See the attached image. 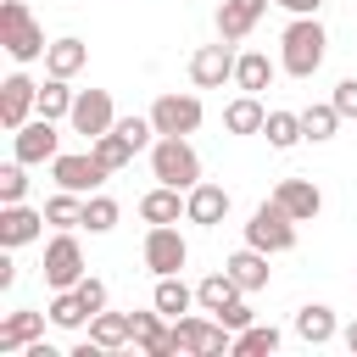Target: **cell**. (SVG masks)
Listing matches in <instances>:
<instances>
[{
    "instance_id": "1",
    "label": "cell",
    "mask_w": 357,
    "mask_h": 357,
    "mask_svg": "<svg viewBox=\"0 0 357 357\" xmlns=\"http://www.w3.org/2000/svg\"><path fill=\"white\" fill-rule=\"evenodd\" d=\"M284 50H279V67L290 73V78H312L318 67H324V50H329V33H324V22L318 17H296L290 28H284V39H279Z\"/></svg>"
},
{
    "instance_id": "2",
    "label": "cell",
    "mask_w": 357,
    "mask_h": 357,
    "mask_svg": "<svg viewBox=\"0 0 357 357\" xmlns=\"http://www.w3.org/2000/svg\"><path fill=\"white\" fill-rule=\"evenodd\" d=\"M151 173L156 184H173V190H195L201 184V156L184 134H156L151 145Z\"/></svg>"
},
{
    "instance_id": "3",
    "label": "cell",
    "mask_w": 357,
    "mask_h": 357,
    "mask_svg": "<svg viewBox=\"0 0 357 357\" xmlns=\"http://www.w3.org/2000/svg\"><path fill=\"white\" fill-rule=\"evenodd\" d=\"M0 45L11 61H39L50 45H45V28L33 22V11L22 0H0Z\"/></svg>"
},
{
    "instance_id": "4",
    "label": "cell",
    "mask_w": 357,
    "mask_h": 357,
    "mask_svg": "<svg viewBox=\"0 0 357 357\" xmlns=\"http://www.w3.org/2000/svg\"><path fill=\"white\" fill-rule=\"evenodd\" d=\"M245 245H257V251H268V257L290 251V245H296V218H290L279 201H262V206L251 212V223H245Z\"/></svg>"
},
{
    "instance_id": "5",
    "label": "cell",
    "mask_w": 357,
    "mask_h": 357,
    "mask_svg": "<svg viewBox=\"0 0 357 357\" xmlns=\"http://www.w3.org/2000/svg\"><path fill=\"white\" fill-rule=\"evenodd\" d=\"M173 335H178V351H190V357H223V351H234V329L223 318H173Z\"/></svg>"
},
{
    "instance_id": "6",
    "label": "cell",
    "mask_w": 357,
    "mask_h": 357,
    "mask_svg": "<svg viewBox=\"0 0 357 357\" xmlns=\"http://www.w3.org/2000/svg\"><path fill=\"white\" fill-rule=\"evenodd\" d=\"M11 156H17V162H28V167H33V162H56V156H61L56 117H39V112H33V117L11 134Z\"/></svg>"
},
{
    "instance_id": "7",
    "label": "cell",
    "mask_w": 357,
    "mask_h": 357,
    "mask_svg": "<svg viewBox=\"0 0 357 357\" xmlns=\"http://www.w3.org/2000/svg\"><path fill=\"white\" fill-rule=\"evenodd\" d=\"M50 178H56V190H73V195H95V190H100L112 173L95 162V151H84V156H78V151H61V156L50 162Z\"/></svg>"
},
{
    "instance_id": "8",
    "label": "cell",
    "mask_w": 357,
    "mask_h": 357,
    "mask_svg": "<svg viewBox=\"0 0 357 357\" xmlns=\"http://www.w3.org/2000/svg\"><path fill=\"white\" fill-rule=\"evenodd\" d=\"M84 273H89V268H84V245L73 240V229H61V234L45 245V284H50V290H73Z\"/></svg>"
},
{
    "instance_id": "9",
    "label": "cell",
    "mask_w": 357,
    "mask_h": 357,
    "mask_svg": "<svg viewBox=\"0 0 357 357\" xmlns=\"http://www.w3.org/2000/svg\"><path fill=\"white\" fill-rule=\"evenodd\" d=\"M33 112H39V84H33L28 73H11V78L0 84V128L17 134Z\"/></svg>"
},
{
    "instance_id": "10",
    "label": "cell",
    "mask_w": 357,
    "mask_h": 357,
    "mask_svg": "<svg viewBox=\"0 0 357 357\" xmlns=\"http://www.w3.org/2000/svg\"><path fill=\"white\" fill-rule=\"evenodd\" d=\"M190 262V245H184V234L173 229V223H151V234H145V268L162 279V273H178Z\"/></svg>"
},
{
    "instance_id": "11",
    "label": "cell",
    "mask_w": 357,
    "mask_h": 357,
    "mask_svg": "<svg viewBox=\"0 0 357 357\" xmlns=\"http://www.w3.org/2000/svg\"><path fill=\"white\" fill-rule=\"evenodd\" d=\"M234 45L229 39H218V45H201L195 56H190V78H195V89H223L229 78H234Z\"/></svg>"
},
{
    "instance_id": "12",
    "label": "cell",
    "mask_w": 357,
    "mask_h": 357,
    "mask_svg": "<svg viewBox=\"0 0 357 357\" xmlns=\"http://www.w3.org/2000/svg\"><path fill=\"white\" fill-rule=\"evenodd\" d=\"M73 134H84V139H95V134H106L112 123H117V112H112V95L106 89H78V100H73Z\"/></svg>"
},
{
    "instance_id": "13",
    "label": "cell",
    "mask_w": 357,
    "mask_h": 357,
    "mask_svg": "<svg viewBox=\"0 0 357 357\" xmlns=\"http://www.w3.org/2000/svg\"><path fill=\"white\" fill-rule=\"evenodd\" d=\"M151 123H156V134H195L201 128V100L195 95H156Z\"/></svg>"
},
{
    "instance_id": "14",
    "label": "cell",
    "mask_w": 357,
    "mask_h": 357,
    "mask_svg": "<svg viewBox=\"0 0 357 357\" xmlns=\"http://www.w3.org/2000/svg\"><path fill=\"white\" fill-rule=\"evenodd\" d=\"M128 324H134V346H139L145 357H173V351H178V335H173V324H167V312H162V307L134 312Z\"/></svg>"
},
{
    "instance_id": "15",
    "label": "cell",
    "mask_w": 357,
    "mask_h": 357,
    "mask_svg": "<svg viewBox=\"0 0 357 357\" xmlns=\"http://www.w3.org/2000/svg\"><path fill=\"white\" fill-rule=\"evenodd\" d=\"M184 218H190V223H201V229H218V223L229 218V190L201 178L195 190H184Z\"/></svg>"
},
{
    "instance_id": "16",
    "label": "cell",
    "mask_w": 357,
    "mask_h": 357,
    "mask_svg": "<svg viewBox=\"0 0 357 357\" xmlns=\"http://www.w3.org/2000/svg\"><path fill=\"white\" fill-rule=\"evenodd\" d=\"M273 201L296 218V223H312L318 212H324V190L312 184V178H279V190H273Z\"/></svg>"
},
{
    "instance_id": "17",
    "label": "cell",
    "mask_w": 357,
    "mask_h": 357,
    "mask_svg": "<svg viewBox=\"0 0 357 357\" xmlns=\"http://www.w3.org/2000/svg\"><path fill=\"white\" fill-rule=\"evenodd\" d=\"M45 223H50L45 212H33V206L11 201V206H0V245H6V251H17V245H28V240H39V229H45Z\"/></svg>"
},
{
    "instance_id": "18",
    "label": "cell",
    "mask_w": 357,
    "mask_h": 357,
    "mask_svg": "<svg viewBox=\"0 0 357 357\" xmlns=\"http://www.w3.org/2000/svg\"><path fill=\"white\" fill-rule=\"evenodd\" d=\"M273 0H223L218 6V39H229V45H240L257 22H262V11H268Z\"/></svg>"
},
{
    "instance_id": "19",
    "label": "cell",
    "mask_w": 357,
    "mask_h": 357,
    "mask_svg": "<svg viewBox=\"0 0 357 357\" xmlns=\"http://www.w3.org/2000/svg\"><path fill=\"white\" fill-rule=\"evenodd\" d=\"M240 296H245V290H240V279H234L229 268H223V273H206V279L195 284V301H201V312H212V318H223Z\"/></svg>"
},
{
    "instance_id": "20",
    "label": "cell",
    "mask_w": 357,
    "mask_h": 357,
    "mask_svg": "<svg viewBox=\"0 0 357 357\" xmlns=\"http://www.w3.org/2000/svg\"><path fill=\"white\" fill-rule=\"evenodd\" d=\"M262 123H268V106H262V95H234L229 106H223V128L229 134H262Z\"/></svg>"
},
{
    "instance_id": "21",
    "label": "cell",
    "mask_w": 357,
    "mask_h": 357,
    "mask_svg": "<svg viewBox=\"0 0 357 357\" xmlns=\"http://www.w3.org/2000/svg\"><path fill=\"white\" fill-rule=\"evenodd\" d=\"M45 335V312H28V307H17L6 324H0V357H11V351H22L28 340H39Z\"/></svg>"
},
{
    "instance_id": "22",
    "label": "cell",
    "mask_w": 357,
    "mask_h": 357,
    "mask_svg": "<svg viewBox=\"0 0 357 357\" xmlns=\"http://www.w3.org/2000/svg\"><path fill=\"white\" fill-rule=\"evenodd\" d=\"M84 61H89V45L84 39H50V50H45V73L50 78H73V73H84Z\"/></svg>"
},
{
    "instance_id": "23",
    "label": "cell",
    "mask_w": 357,
    "mask_h": 357,
    "mask_svg": "<svg viewBox=\"0 0 357 357\" xmlns=\"http://www.w3.org/2000/svg\"><path fill=\"white\" fill-rule=\"evenodd\" d=\"M296 335H301L307 346H329V340L340 335V324H335V312H329L324 301H307V307L296 312Z\"/></svg>"
},
{
    "instance_id": "24",
    "label": "cell",
    "mask_w": 357,
    "mask_h": 357,
    "mask_svg": "<svg viewBox=\"0 0 357 357\" xmlns=\"http://www.w3.org/2000/svg\"><path fill=\"white\" fill-rule=\"evenodd\" d=\"M151 307H162L167 318H184V312H190V307H201V301H195V290H190L178 273H162V279H156V290H151Z\"/></svg>"
},
{
    "instance_id": "25",
    "label": "cell",
    "mask_w": 357,
    "mask_h": 357,
    "mask_svg": "<svg viewBox=\"0 0 357 357\" xmlns=\"http://www.w3.org/2000/svg\"><path fill=\"white\" fill-rule=\"evenodd\" d=\"M234 279H240V290H268V251H257V245H245V251H234L229 262H223Z\"/></svg>"
},
{
    "instance_id": "26",
    "label": "cell",
    "mask_w": 357,
    "mask_h": 357,
    "mask_svg": "<svg viewBox=\"0 0 357 357\" xmlns=\"http://www.w3.org/2000/svg\"><path fill=\"white\" fill-rule=\"evenodd\" d=\"M178 212H184V190H173V184H156L139 201V218L145 223H178Z\"/></svg>"
},
{
    "instance_id": "27",
    "label": "cell",
    "mask_w": 357,
    "mask_h": 357,
    "mask_svg": "<svg viewBox=\"0 0 357 357\" xmlns=\"http://www.w3.org/2000/svg\"><path fill=\"white\" fill-rule=\"evenodd\" d=\"M89 340H95L100 351H117V346L134 340V324H128L123 312H95V318H89Z\"/></svg>"
},
{
    "instance_id": "28",
    "label": "cell",
    "mask_w": 357,
    "mask_h": 357,
    "mask_svg": "<svg viewBox=\"0 0 357 357\" xmlns=\"http://www.w3.org/2000/svg\"><path fill=\"white\" fill-rule=\"evenodd\" d=\"M234 84H240L245 95H262V89L273 84V61H268L262 50H245V56L234 61Z\"/></svg>"
},
{
    "instance_id": "29",
    "label": "cell",
    "mask_w": 357,
    "mask_h": 357,
    "mask_svg": "<svg viewBox=\"0 0 357 357\" xmlns=\"http://www.w3.org/2000/svg\"><path fill=\"white\" fill-rule=\"evenodd\" d=\"M89 151H95V162H100L106 173H117V167H128V162H134V145H128V139H123L117 128L95 134V139H89Z\"/></svg>"
},
{
    "instance_id": "30",
    "label": "cell",
    "mask_w": 357,
    "mask_h": 357,
    "mask_svg": "<svg viewBox=\"0 0 357 357\" xmlns=\"http://www.w3.org/2000/svg\"><path fill=\"white\" fill-rule=\"evenodd\" d=\"M335 128H340V112H335V100H318V106H307V112H301V134H307L312 145L335 139Z\"/></svg>"
},
{
    "instance_id": "31",
    "label": "cell",
    "mask_w": 357,
    "mask_h": 357,
    "mask_svg": "<svg viewBox=\"0 0 357 357\" xmlns=\"http://www.w3.org/2000/svg\"><path fill=\"white\" fill-rule=\"evenodd\" d=\"M279 329L273 324H245V329H234V351L240 357H262V351H279Z\"/></svg>"
},
{
    "instance_id": "32",
    "label": "cell",
    "mask_w": 357,
    "mask_h": 357,
    "mask_svg": "<svg viewBox=\"0 0 357 357\" xmlns=\"http://www.w3.org/2000/svg\"><path fill=\"white\" fill-rule=\"evenodd\" d=\"M78 89H67V78H45L39 84V117H73Z\"/></svg>"
},
{
    "instance_id": "33",
    "label": "cell",
    "mask_w": 357,
    "mask_h": 357,
    "mask_svg": "<svg viewBox=\"0 0 357 357\" xmlns=\"http://www.w3.org/2000/svg\"><path fill=\"white\" fill-rule=\"evenodd\" d=\"M262 134H268V145H273V151H290L296 139H307V134H301V112H268Z\"/></svg>"
},
{
    "instance_id": "34",
    "label": "cell",
    "mask_w": 357,
    "mask_h": 357,
    "mask_svg": "<svg viewBox=\"0 0 357 357\" xmlns=\"http://www.w3.org/2000/svg\"><path fill=\"white\" fill-rule=\"evenodd\" d=\"M50 324L56 329H84L89 324V307L78 301V290H56L50 296Z\"/></svg>"
},
{
    "instance_id": "35",
    "label": "cell",
    "mask_w": 357,
    "mask_h": 357,
    "mask_svg": "<svg viewBox=\"0 0 357 357\" xmlns=\"http://www.w3.org/2000/svg\"><path fill=\"white\" fill-rule=\"evenodd\" d=\"M45 218H50L56 229H84V201H78L73 190H56V195L45 201Z\"/></svg>"
},
{
    "instance_id": "36",
    "label": "cell",
    "mask_w": 357,
    "mask_h": 357,
    "mask_svg": "<svg viewBox=\"0 0 357 357\" xmlns=\"http://www.w3.org/2000/svg\"><path fill=\"white\" fill-rule=\"evenodd\" d=\"M84 229L89 234H112L117 229V201L112 195H89L84 201Z\"/></svg>"
},
{
    "instance_id": "37",
    "label": "cell",
    "mask_w": 357,
    "mask_h": 357,
    "mask_svg": "<svg viewBox=\"0 0 357 357\" xmlns=\"http://www.w3.org/2000/svg\"><path fill=\"white\" fill-rule=\"evenodd\" d=\"M22 195H28V162L11 156V162L0 167V206H11V201H22Z\"/></svg>"
},
{
    "instance_id": "38",
    "label": "cell",
    "mask_w": 357,
    "mask_h": 357,
    "mask_svg": "<svg viewBox=\"0 0 357 357\" xmlns=\"http://www.w3.org/2000/svg\"><path fill=\"white\" fill-rule=\"evenodd\" d=\"M112 128H117V134H123V139H128L134 151H145V145H156V123H151V117H117Z\"/></svg>"
},
{
    "instance_id": "39",
    "label": "cell",
    "mask_w": 357,
    "mask_h": 357,
    "mask_svg": "<svg viewBox=\"0 0 357 357\" xmlns=\"http://www.w3.org/2000/svg\"><path fill=\"white\" fill-rule=\"evenodd\" d=\"M73 290H78V301L89 307V318H95V312H106V284H100V279H89V273H84Z\"/></svg>"
},
{
    "instance_id": "40",
    "label": "cell",
    "mask_w": 357,
    "mask_h": 357,
    "mask_svg": "<svg viewBox=\"0 0 357 357\" xmlns=\"http://www.w3.org/2000/svg\"><path fill=\"white\" fill-rule=\"evenodd\" d=\"M329 100H335V112H340V117H357V78H340Z\"/></svg>"
},
{
    "instance_id": "41",
    "label": "cell",
    "mask_w": 357,
    "mask_h": 357,
    "mask_svg": "<svg viewBox=\"0 0 357 357\" xmlns=\"http://www.w3.org/2000/svg\"><path fill=\"white\" fill-rule=\"evenodd\" d=\"M273 6H284L290 17H318L324 11V0H273Z\"/></svg>"
},
{
    "instance_id": "42",
    "label": "cell",
    "mask_w": 357,
    "mask_h": 357,
    "mask_svg": "<svg viewBox=\"0 0 357 357\" xmlns=\"http://www.w3.org/2000/svg\"><path fill=\"white\" fill-rule=\"evenodd\" d=\"M223 324H229V329H245V324H251V307H245V301H234V307L223 312Z\"/></svg>"
},
{
    "instance_id": "43",
    "label": "cell",
    "mask_w": 357,
    "mask_h": 357,
    "mask_svg": "<svg viewBox=\"0 0 357 357\" xmlns=\"http://www.w3.org/2000/svg\"><path fill=\"white\" fill-rule=\"evenodd\" d=\"M11 284H17V262H11V257H0V290H11Z\"/></svg>"
},
{
    "instance_id": "44",
    "label": "cell",
    "mask_w": 357,
    "mask_h": 357,
    "mask_svg": "<svg viewBox=\"0 0 357 357\" xmlns=\"http://www.w3.org/2000/svg\"><path fill=\"white\" fill-rule=\"evenodd\" d=\"M340 340H346V351H351V357H357V318H351V324H346V329H340Z\"/></svg>"
}]
</instances>
